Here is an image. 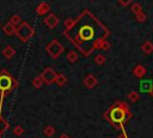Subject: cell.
<instances>
[{"label":"cell","mask_w":153,"mask_h":138,"mask_svg":"<svg viewBox=\"0 0 153 138\" xmlns=\"http://www.w3.org/2000/svg\"><path fill=\"white\" fill-rule=\"evenodd\" d=\"M109 34L108 28L88 10L78 16L73 28L63 31V35L85 56H88L94 49H100Z\"/></svg>","instance_id":"obj_1"},{"label":"cell","mask_w":153,"mask_h":138,"mask_svg":"<svg viewBox=\"0 0 153 138\" xmlns=\"http://www.w3.org/2000/svg\"><path fill=\"white\" fill-rule=\"evenodd\" d=\"M103 116L108 122H110L114 128L118 131H124V124L131 119L133 114L126 102L116 101L104 112Z\"/></svg>","instance_id":"obj_2"},{"label":"cell","mask_w":153,"mask_h":138,"mask_svg":"<svg viewBox=\"0 0 153 138\" xmlns=\"http://www.w3.org/2000/svg\"><path fill=\"white\" fill-rule=\"evenodd\" d=\"M17 85H18L17 80L6 70H2L0 72V95H1V102H2L4 97H6L12 90H14L17 88Z\"/></svg>","instance_id":"obj_3"},{"label":"cell","mask_w":153,"mask_h":138,"mask_svg":"<svg viewBox=\"0 0 153 138\" xmlns=\"http://www.w3.org/2000/svg\"><path fill=\"white\" fill-rule=\"evenodd\" d=\"M35 34V29L27 23V22H22L16 30V35L23 41V42H27L32 35Z\"/></svg>","instance_id":"obj_4"},{"label":"cell","mask_w":153,"mask_h":138,"mask_svg":"<svg viewBox=\"0 0 153 138\" xmlns=\"http://www.w3.org/2000/svg\"><path fill=\"white\" fill-rule=\"evenodd\" d=\"M45 50H47V53H48L53 59H57V58L62 54V52L65 50V47H63L57 40H53L51 42L48 43Z\"/></svg>","instance_id":"obj_5"},{"label":"cell","mask_w":153,"mask_h":138,"mask_svg":"<svg viewBox=\"0 0 153 138\" xmlns=\"http://www.w3.org/2000/svg\"><path fill=\"white\" fill-rule=\"evenodd\" d=\"M39 77L42 78V80L44 82V84L50 85V84L55 83V79L57 77V73L51 67H47V68L43 70V72L39 74Z\"/></svg>","instance_id":"obj_6"},{"label":"cell","mask_w":153,"mask_h":138,"mask_svg":"<svg viewBox=\"0 0 153 138\" xmlns=\"http://www.w3.org/2000/svg\"><path fill=\"white\" fill-rule=\"evenodd\" d=\"M60 19L57 18V16H55L54 13H48V16H45L44 18V24L49 28V29H53L55 28L57 24H59Z\"/></svg>","instance_id":"obj_7"},{"label":"cell","mask_w":153,"mask_h":138,"mask_svg":"<svg viewBox=\"0 0 153 138\" xmlns=\"http://www.w3.org/2000/svg\"><path fill=\"white\" fill-rule=\"evenodd\" d=\"M98 80L97 78L93 76V74H87L85 78H84V85L87 88V89H93L96 85H97Z\"/></svg>","instance_id":"obj_8"},{"label":"cell","mask_w":153,"mask_h":138,"mask_svg":"<svg viewBox=\"0 0 153 138\" xmlns=\"http://www.w3.org/2000/svg\"><path fill=\"white\" fill-rule=\"evenodd\" d=\"M16 30H17V26L13 25L11 22H7V23L2 26V31H4V34L7 35V36L14 35V34H16Z\"/></svg>","instance_id":"obj_9"},{"label":"cell","mask_w":153,"mask_h":138,"mask_svg":"<svg viewBox=\"0 0 153 138\" xmlns=\"http://www.w3.org/2000/svg\"><path fill=\"white\" fill-rule=\"evenodd\" d=\"M49 10H50V6H49L47 2H41V4L36 7V12H37V14H39V16H45V14L49 12Z\"/></svg>","instance_id":"obj_10"},{"label":"cell","mask_w":153,"mask_h":138,"mask_svg":"<svg viewBox=\"0 0 153 138\" xmlns=\"http://www.w3.org/2000/svg\"><path fill=\"white\" fill-rule=\"evenodd\" d=\"M133 74H134L136 78H142V77L146 74V68H145L142 65H136V66L133 68Z\"/></svg>","instance_id":"obj_11"},{"label":"cell","mask_w":153,"mask_h":138,"mask_svg":"<svg viewBox=\"0 0 153 138\" xmlns=\"http://www.w3.org/2000/svg\"><path fill=\"white\" fill-rule=\"evenodd\" d=\"M140 86H141V90L142 91H146V92H151L153 90V84H152V80L151 79H145L140 83Z\"/></svg>","instance_id":"obj_12"},{"label":"cell","mask_w":153,"mask_h":138,"mask_svg":"<svg viewBox=\"0 0 153 138\" xmlns=\"http://www.w3.org/2000/svg\"><path fill=\"white\" fill-rule=\"evenodd\" d=\"M14 54H16V50H14V48L11 47V46H7V47H5V48L2 49V55H4L6 59L13 58Z\"/></svg>","instance_id":"obj_13"},{"label":"cell","mask_w":153,"mask_h":138,"mask_svg":"<svg viewBox=\"0 0 153 138\" xmlns=\"http://www.w3.org/2000/svg\"><path fill=\"white\" fill-rule=\"evenodd\" d=\"M141 49H142V52H143L145 54H151V53H153V43L149 42V41H146V42L141 46Z\"/></svg>","instance_id":"obj_14"},{"label":"cell","mask_w":153,"mask_h":138,"mask_svg":"<svg viewBox=\"0 0 153 138\" xmlns=\"http://www.w3.org/2000/svg\"><path fill=\"white\" fill-rule=\"evenodd\" d=\"M8 127H10L8 121H7L5 118H2V116H1V114H0V136H1L5 131H7V130H8Z\"/></svg>","instance_id":"obj_15"},{"label":"cell","mask_w":153,"mask_h":138,"mask_svg":"<svg viewBox=\"0 0 153 138\" xmlns=\"http://www.w3.org/2000/svg\"><path fill=\"white\" fill-rule=\"evenodd\" d=\"M54 133H55V127L53 125H47L43 128V134L47 136V137H53Z\"/></svg>","instance_id":"obj_16"},{"label":"cell","mask_w":153,"mask_h":138,"mask_svg":"<svg viewBox=\"0 0 153 138\" xmlns=\"http://www.w3.org/2000/svg\"><path fill=\"white\" fill-rule=\"evenodd\" d=\"M78 59H79V54L76 53V52H73V50H71V52H68V54H67V60L69 61V62H75V61H78Z\"/></svg>","instance_id":"obj_17"},{"label":"cell","mask_w":153,"mask_h":138,"mask_svg":"<svg viewBox=\"0 0 153 138\" xmlns=\"http://www.w3.org/2000/svg\"><path fill=\"white\" fill-rule=\"evenodd\" d=\"M55 83H56L59 86H63V85H66V83H67V77L63 76V74H57L56 79H55Z\"/></svg>","instance_id":"obj_18"},{"label":"cell","mask_w":153,"mask_h":138,"mask_svg":"<svg viewBox=\"0 0 153 138\" xmlns=\"http://www.w3.org/2000/svg\"><path fill=\"white\" fill-rule=\"evenodd\" d=\"M139 98H140V95H139V92L137 91H135V90H133V91H130L129 94H128V100L130 101V102H137L139 101Z\"/></svg>","instance_id":"obj_19"},{"label":"cell","mask_w":153,"mask_h":138,"mask_svg":"<svg viewBox=\"0 0 153 138\" xmlns=\"http://www.w3.org/2000/svg\"><path fill=\"white\" fill-rule=\"evenodd\" d=\"M43 80H42V78L39 77V76H37V77H35L33 79H32V86L33 88H36V89H39L42 85H43Z\"/></svg>","instance_id":"obj_20"},{"label":"cell","mask_w":153,"mask_h":138,"mask_svg":"<svg viewBox=\"0 0 153 138\" xmlns=\"http://www.w3.org/2000/svg\"><path fill=\"white\" fill-rule=\"evenodd\" d=\"M12 133H13V136H16V137H20V136L24 133V128H23L20 125H17V126H14Z\"/></svg>","instance_id":"obj_21"},{"label":"cell","mask_w":153,"mask_h":138,"mask_svg":"<svg viewBox=\"0 0 153 138\" xmlns=\"http://www.w3.org/2000/svg\"><path fill=\"white\" fill-rule=\"evenodd\" d=\"M105 61H106V58L103 54H97L94 58V62L97 65H103V64H105Z\"/></svg>","instance_id":"obj_22"},{"label":"cell","mask_w":153,"mask_h":138,"mask_svg":"<svg viewBox=\"0 0 153 138\" xmlns=\"http://www.w3.org/2000/svg\"><path fill=\"white\" fill-rule=\"evenodd\" d=\"M10 22L13 24V25H16V26H18L20 23H22V19H20V16H18V14H13L11 18H10Z\"/></svg>","instance_id":"obj_23"},{"label":"cell","mask_w":153,"mask_h":138,"mask_svg":"<svg viewBox=\"0 0 153 138\" xmlns=\"http://www.w3.org/2000/svg\"><path fill=\"white\" fill-rule=\"evenodd\" d=\"M65 28H66V30H69L71 28H73L74 26V24H75V19H73V18H67L66 20H65Z\"/></svg>","instance_id":"obj_24"},{"label":"cell","mask_w":153,"mask_h":138,"mask_svg":"<svg viewBox=\"0 0 153 138\" xmlns=\"http://www.w3.org/2000/svg\"><path fill=\"white\" fill-rule=\"evenodd\" d=\"M130 8H131V12L134 13V14H137L139 12H141L142 10H141V5L140 4H137V2H134L131 6H130Z\"/></svg>","instance_id":"obj_25"},{"label":"cell","mask_w":153,"mask_h":138,"mask_svg":"<svg viewBox=\"0 0 153 138\" xmlns=\"http://www.w3.org/2000/svg\"><path fill=\"white\" fill-rule=\"evenodd\" d=\"M135 19L137 20V22H140V23H142V22H145L146 20V14L141 11V12H139L137 14H135Z\"/></svg>","instance_id":"obj_26"},{"label":"cell","mask_w":153,"mask_h":138,"mask_svg":"<svg viewBox=\"0 0 153 138\" xmlns=\"http://www.w3.org/2000/svg\"><path fill=\"white\" fill-rule=\"evenodd\" d=\"M110 48V43L105 40V41H103V43H102V46H100V49H103V50H108Z\"/></svg>","instance_id":"obj_27"},{"label":"cell","mask_w":153,"mask_h":138,"mask_svg":"<svg viewBox=\"0 0 153 138\" xmlns=\"http://www.w3.org/2000/svg\"><path fill=\"white\" fill-rule=\"evenodd\" d=\"M122 6H128V5H130L134 0H117Z\"/></svg>","instance_id":"obj_28"},{"label":"cell","mask_w":153,"mask_h":138,"mask_svg":"<svg viewBox=\"0 0 153 138\" xmlns=\"http://www.w3.org/2000/svg\"><path fill=\"white\" fill-rule=\"evenodd\" d=\"M117 138H128V136H127V133H126L124 131H122V132L117 136Z\"/></svg>","instance_id":"obj_29"},{"label":"cell","mask_w":153,"mask_h":138,"mask_svg":"<svg viewBox=\"0 0 153 138\" xmlns=\"http://www.w3.org/2000/svg\"><path fill=\"white\" fill-rule=\"evenodd\" d=\"M59 138H71V137H69L68 134H65V133H63V134H61Z\"/></svg>","instance_id":"obj_30"},{"label":"cell","mask_w":153,"mask_h":138,"mask_svg":"<svg viewBox=\"0 0 153 138\" xmlns=\"http://www.w3.org/2000/svg\"><path fill=\"white\" fill-rule=\"evenodd\" d=\"M149 95H152V96H153V90H152V91L149 92Z\"/></svg>","instance_id":"obj_31"},{"label":"cell","mask_w":153,"mask_h":138,"mask_svg":"<svg viewBox=\"0 0 153 138\" xmlns=\"http://www.w3.org/2000/svg\"><path fill=\"white\" fill-rule=\"evenodd\" d=\"M90 1H93V0H90Z\"/></svg>","instance_id":"obj_32"},{"label":"cell","mask_w":153,"mask_h":138,"mask_svg":"<svg viewBox=\"0 0 153 138\" xmlns=\"http://www.w3.org/2000/svg\"><path fill=\"white\" fill-rule=\"evenodd\" d=\"M0 138H1V136H0Z\"/></svg>","instance_id":"obj_33"}]
</instances>
